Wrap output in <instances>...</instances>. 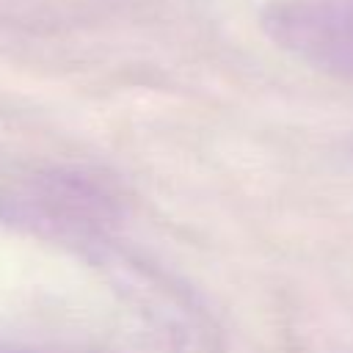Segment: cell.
Segmentation results:
<instances>
[{"instance_id":"cell-1","label":"cell","mask_w":353,"mask_h":353,"mask_svg":"<svg viewBox=\"0 0 353 353\" xmlns=\"http://www.w3.org/2000/svg\"><path fill=\"white\" fill-rule=\"evenodd\" d=\"M268 33L317 61H353V0H279L265 11Z\"/></svg>"}]
</instances>
